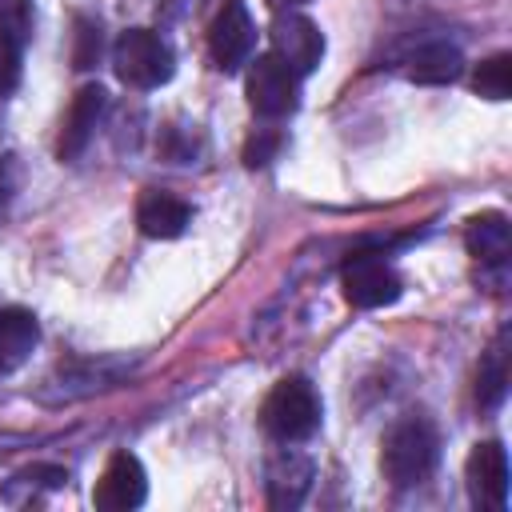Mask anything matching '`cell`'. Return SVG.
<instances>
[{
    "instance_id": "cell-1",
    "label": "cell",
    "mask_w": 512,
    "mask_h": 512,
    "mask_svg": "<svg viewBox=\"0 0 512 512\" xmlns=\"http://www.w3.org/2000/svg\"><path fill=\"white\" fill-rule=\"evenodd\" d=\"M440 460V436L432 420L424 416H404L388 428L384 448H380V468L392 488H416L420 480L432 476Z\"/></svg>"
},
{
    "instance_id": "cell-14",
    "label": "cell",
    "mask_w": 512,
    "mask_h": 512,
    "mask_svg": "<svg viewBox=\"0 0 512 512\" xmlns=\"http://www.w3.org/2000/svg\"><path fill=\"white\" fill-rule=\"evenodd\" d=\"M40 344V324L28 308H0V368H20Z\"/></svg>"
},
{
    "instance_id": "cell-23",
    "label": "cell",
    "mask_w": 512,
    "mask_h": 512,
    "mask_svg": "<svg viewBox=\"0 0 512 512\" xmlns=\"http://www.w3.org/2000/svg\"><path fill=\"white\" fill-rule=\"evenodd\" d=\"M4 200H8V196H4V188H0V216H4Z\"/></svg>"
},
{
    "instance_id": "cell-19",
    "label": "cell",
    "mask_w": 512,
    "mask_h": 512,
    "mask_svg": "<svg viewBox=\"0 0 512 512\" xmlns=\"http://www.w3.org/2000/svg\"><path fill=\"white\" fill-rule=\"evenodd\" d=\"M100 56V24L96 20H76V52H72V64L76 68H92Z\"/></svg>"
},
{
    "instance_id": "cell-21",
    "label": "cell",
    "mask_w": 512,
    "mask_h": 512,
    "mask_svg": "<svg viewBox=\"0 0 512 512\" xmlns=\"http://www.w3.org/2000/svg\"><path fill=\"white\" fill-rule=\"evenodd\" d=\"M272 148H276V136H268V140H252V144H248V152H244V160H248L252 168H256V164H268Z\"/></svg>"
},
{
    "instance_id": "cell-5",
    "label": "cell",
    "mask_w": 512,
    "mask_h": 512,
    "mask_svg": "<svg viewBox=\"0 0 512 512\" xmlns=\"http://www.w3.org/2000/svg\"><path fill=\"white\" fill-rule=\"evenodd\" d=\"M340 288H344V300L356 304V308H384V304L400 300V292H404L396 268L380 252L352 256L340 272Z\"/></svg>"
},
{
    "instance_id": "cell-16",
    "label": "cell",
    "mask_w": 512,
    "mask_h": 512,
    "mask_svg": "<svg viewBox=\"0 0 512 512\" xmlns=\"http://www.w3.org/2000/svg\"><path fill=\"white\" fill-rule=\"evenodd\" d=\"M508 328L488 344V352L480 356V372H476V400H480V408H500L504 404V396H508V380H512V372H508Z\"/></svg>"
},
{
    "instance_id": "cell-6",
    "label": "cell",
    "mask_w": 512,
    "mask_h": 512,
    "mask_svg": "<svg viewBox=\"0 0 512 512\" xmlns=\"http://www.w3.org/2000/svg\"><path fill=\"white\" fill-rule=\"evenodd\" d=\"M468 496L480 512H504L508 508V492H512V472H508V452L500 440H484L472 448L468 464Z\"/></svg>"
},
{
    "instance_id": "cell-4",
    "label": "cell",
    "mask_w": 512,
    "mask_h": 512,
    "mask_svg": "<svg viewBox=\"0 0 512 512\" xmlns=\"http://www.w3.org/2000/svg\"><path fill=\"white\" fill-rule=\"evenodd\" d=\"M248 104L264 120H284L300 104V76L272 52L248 60Z\"/></svg>"
},
{
    "instance_id": "cell-20",
    "label": "cell",
    "mask_w": 512,
    "mask_h": 512,
    "mask_svg": "<svg viewBox=\"0 0 512 512\" xmlns=\"http://www.w3.org/2000/svg\"><path fill=\"white\" fill-rule=\"evenodd\" d=\"M20 60H24V44L12 36H0V96H8L20 84Z\"/></svg>"
},
{
    "instance_id": "cell-18",
    "label": "cell",
    "mask_w": 512,
    "mask_h": 512,
    "mask_svg": "<svg viewBox=\"0 0 512 512\" xmlns=\"http://www.w3.org/2000/svg\"><path fill=\"white\" fill-rule=\"evenodd\" d=\"M0 36H12L20 44H28V36H32V8H28V0H0Z\"/></svg>"
},
{
    "instance_id": "cell-3",
    "label": "cell",
    "mask_w": 512,
    "mask_h": 512,
    "mask_svg": "<svg viewBox=\"0 0 512 512\" xmlns=\"http://www.w3.org/2000/svg\"><path fill=\"white\" fill-rule=\"evenodd\" d=\"M112 64H116V76L128 84V88H160L172 80L176 72V56L168 48V40L152 28H128L120 32V40L112 44Z\"/></svg>"
},
{
    "instance_id": "cell-15",
    "label": "cell",
    "mask_w": 512,
    "mask_h": 512,
    "mask_svg": "<svg viewBox=\"0 0 512 512\" xmlns=\"http://www.w3.org/2000/svg\"><path fill=\"white\" fill-rule=\"evenodd\" d=\"M404 72H408L412 84H452L464 72V56H460L456 44L432 40V44H424V48H416L408 56V68Z\"/></svg>"
},
{
    "instance_id": "cell-17",
    "label": "cell",
    "mask_w": 512,
    "mask_h": 512,
    "mask_svg": "<svg viewBox=\"0 0 512 512\" xmlns=\"http://www.w3.org/2000/svg\"><path fill=\"white\" fill-rule=\"evenodd\" d=\"M472 88H476L484 100H508V96H512V56H508V52L488 56V60L476 68Z\"/></svg>"
},
{
    "instance_id": "cell-22",
    "label": "cell",
    "mask_w": 512,
    "mask_h": 512,
    "mask_svg": "<svg viewBox=\"0 0 512 512\" xmlns=\"http://www.w3.org/2000/svg\"><path fill=\"white\" fill-rule=\"evenodd\" d=\"M276 12H284V8H296V4H308V0H268Z\"/></svg>"
},
{
    "instance_id": "cell-13",
    "label": "cell",
    "mask_w": 512,
    "mask_h": 512,
    "mask_svg": "<svg viewBox=\"0 0 512 512\" xmlns=\"http://www.w3.org/2000/svg\"><path fill=\"white\" fill-rule=\"evenodd\" d=\"M464 244H468V252H472L484 268H504V264H508V248H512L508 216H500V212H480V216H472L468 228H464Z\"/></svg>"
},
{
    "instance_id": "cell-10",
    "label": "cell",
    "mask_w": 512,
    "mask_h": 512,
    "mask_svg": "<svg viewBox=\"0 0 512 512\" xmlns=\"http://www.w3.org/2000/svg\"><path fill=\"white\" fill-rule=\"evenodd\" d=\"M104 108H108V92H104L100 84H84V88L72 96V104H68V112H64L60 144H56L60 160H76V156L88 148V140H92V132H96Z\"/></svg>"
},
{
    "instance_id": "cell-2",
    "label": "cell",
    "mask_w": 512,
    "mask_h": 512,
    "mask_svg": "<svg viewBox=\"0 0 512 512\" xmlns=\"http://www.w3.org/2000/svg\"><path fill=\"white\" fill-rule=\"evenodd\" d=\"M320 416H324V404L308 376L276 380L260 404V424L276 444H300V440L316 436Z\"/></svg>"
},
{
    "instance_id": "cell-11",
    "label": "cell",
    "mask_w": 512,
    "mask_h": 512,
    "mask_svg": "<svg viewBox=\"0 0 512 512\" xmlns=\"http://www.w3.org/2000/svg\"><path fill=\"white\" fill-rule=\"evenodd\" d=\"M136 224L152 240H176L192 224V204L164 188H144L136 200Z\"/></svg>"
},
{
    "instance_id": "cell-12",
    "label": "cell",
    "mask_w": 512,
    "mask_h": 512,
    "mask_svg": "<svg viewBox=\"0 0 512 512\" xmlns=\"http://www.w3.org/2000/svg\"><path fill=\"white\" fill-rule=\"evenodd\" d=\"M312 488V460L296 448H284L268 464V504L272 508H296Z\"/></svg>"
},
{
    "instance_id": "cell-7",
    "label": "cell",
    "mask_w": 512,
    "mask_h": 512,
    "mask_svg": "<svg viewBox=\"0 0 512 512\" xmlns=\"http://www.w3.org/2000/svg\"><path fill=\"white\" fill-rule=\"evenodd\" d=\"M268 36H272V56L284 60L296 76H308V72L320 68V60H324V32L308 16L284 8V12H276Z\"/></svg>"
},
{
    "instance_id": "cell-9",
    "label": "cell",
    "mask_w": 512,
    "mask_h": 512,
    "mask_svg": "<svg viewBox=\"0 0 512 512\" xmlns=\"http://www.w3.org/2000/svg\"><path fill=\"white\" fill-rule=\"evenodd\" d=\"M144 496H148V476L132 452H116L92 488V504L100 512H132L144 504Z\"/></svg>"
},
{
    "instance_id": "cell-8",
    "label": "cell",
    "mask_w": 512,
    "mask_h": 512,
    "mask_svg": "<svg viewBox=\"0 0 512 512\" xmlns=\"http://www.w3.org/2000/svg\"><path fill=\"white\" fill-rule=\"evenodd\" d=\"M252 48H256V24H252L244 0H224V8L216 12V20L208 28L212 64L220 72H236L240 64L252 60Z\"/></svg>"
}]
</instances>
